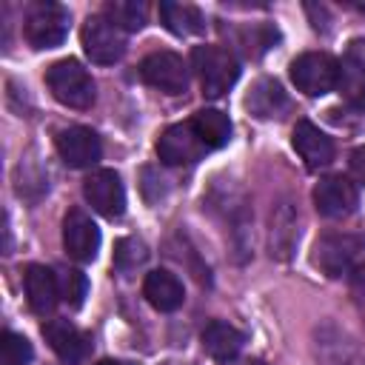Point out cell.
Listing matches in <instances>:
<instances>
[{
	"label": "cell",
	"instance_id": "cell-18",
	"mask_svg": "<svg viewBox=\"0 0 365 365\" xmlns=\"http://www.w3.org/2000/svg\"><path fill=\"white\" fill-rule=\"evenodd\" d=\"M143 297L157 308V311H177L185 299V291H182V282L177 279V274L165 271V268H157L145 277L143 282Z\"/></svg>",
	"mask_w": 365,
	"mask_h": 365
},
{
	"label": "cell",
	"instance_id": "cell-11",
	"mask_svg": "<svg viewBox=\"0 0 365 365\" xmlns=\"http://www.w3.org/2000/svg\"><path fill=\"white\" fill-rule=\"evenodd\" d=\"M359 202V191L356 185L342 177V174H331V177H322L314 188V205L322 217L328 220H339V217H348Z\"/></svg>",
	"mask_w": 365,
	"mask_h": 365
},
{
	"label": "cell",
	"instance_id": "cell-30",
	"mask_svg": "<svg viewBox=\"0 0 365 365\" xmlns=\"http://www.w3.org/2000/svg\"><path fill=\"white\" fill-rule=\"evenodd\" d=\"M348 165H351V174L365 185V145H359V148H354V151H351Z\"/></svg>",
	"mask_w": 365,
	"mask_h": 365
},
{
	"label": "cell",
	"instance_id": "cell-3",
	"mask_svg": "<svg viewBox=\"0 0 365 365\" xmlns=\"http://www.w3.org/2000/svg\"><path fill=\"white\" fill-rule=\"evenodd\" d=\"M191 66L200 77V86H202V94L217 100L222 97L240 77V63L237 57L222 48V46H194L191 51Z\"/></svg>",
	"mask_w": 365,
	"mask_h": 365
},
{
	"label": "cell",
	"instance_id": "cell-22",
	"mask_svg": "<svg viewBox=\"0 0 365 365\" xmlns=\"http://www.w3.org/2000/svg\"><path fill=\"white\" fill-rule=\"evenodd\" d=\"M106 17L123 31H140L148 17V6L143 0H114L106 3Z\"/></svg>",
	"mask_w": 365,
	"mask_h": 365
},
{
	"label": "cell",
	"instance_id": "cell-31",
	"mask_svg": "<svg viewBox=\"0 0 365 365\" xmlns=\"http://www.w3.org/2000/svg\"><path fill=\"white\" fill-rule=\"evenodd\" d=\"M225 365H268V362H262V359H231Z\"/></svg>",
	"mask_w": 365,
	"mask_h": 365
},
{
	"label": "cell",
	"instance_id": "cell-9",
	"mask_svg": "<svg viewBox=\"0 0 365 365\" xmlns=\"http://www.w3.org/2000/svg\"><path fill=\"white\" fill-rule=\"evenodd\" d=\"M208 148L202 145V140L197 137L191 120L188 123H174L168 125L160 140H157V157L165 165H194Z\"/></svg>",
	"mask_w": 365,
	"mask_h": 365
},
{
	"label": "cell",
	"instance_id": "cell-25",
	"mask_svg": "<svg viewBox=\"0 0 365 365\" xmlns=\"http://www.w3.org/2000/svg\"><path fill=\"white\" fill-rule=\"evenodd\" d=\"M57 279H60V299H66L71 308H80L83 299H86V294H88V279H86V274L77 271V268H68V271H63Z\"/></svg>",
	"mask_w": 365,
	"mask_h": 365
},
{
	"label": "cell",
	"instance_id": "cell-27",
	"mask_svg": "<svg viewBox=\"0 0 365 365\" xmlns=\"http://www.w3.org/2000/svg\"><path fill=\"white\" fill-rule=\"evenodd\" d=\"M165 180L160 177V171H154V168H143V194H145V200L148 202H157V200H163L165 197Z\"/></svg>",
	"mask_w": 365,
	"mask_h": 365
},
{
	"label": "cell",
	"instance_id": "cell-4",
	"mask_svg": "<svg viewBox=\"0 0 365 365\" xmlns=\"http://www.w3.org/2000/svg\"><path fill=\"white\" fill-rule=\"evenodd\" d=\"M68 34V9L60 3H34L23 20V37L31 48H54Z\"/></svg>",
	"mask_w": 365,
	"mask_h": 365
},
{
	"label": "cell",
	"instance_id": "cell-29",
	"mask_svg": "<svg viewBox=\"0 0 365 365\" xmlns=\"http://www.w3.org/2000/svg\"><path fill=\"white\" fill-rule=\"evenodd\" d=\"M345 63L365 74V40H351L345 51Z\"/></svg>",
	"mask_w": 365,
	"mask_h": 365
},
{
	"label": "cell",
	"instance_id": "cell-1",
	"mask_svg": "<svg viewBox=\"0 0 365 365\" xmlns=\"http://www.w3.org/2000/svg\"><path fill=\"white\" fill-rule=\"evenodd\" d=\"M46 86H48V91L54 94L57 103H63L68 108H77V111L91 108L94 97H97V86H94L91 74L77 60L51 63L48 71H46Z\"/></svg>",
	"mask_w": 365,
	"mask_h": 365
},
{
	"label": "cell",
	"instance_id": "cell-33",
	"mask_svg": "<svg viewBox=\"0 0 365 365\" xmlns=\"http://www.w3.org/2000/svg\"><path fill=\"white\" fill-rule=\"evenodd\" d=\"M354 9H359V11H365V3H351Z\"/></svg>",
	"mask_w": 365,
	"mask_h": 365
},
{
	"label": "cell",
	"instance_id": "cell-28",
	"mask_svg": "<svg viewBox=\"0 0 365 365\" xmlns=\"http://www.w3.org/2000/svg\"><path fill=\"white\" fill-rule=\"evenodd\" d=\"M351 291H354L356 305H359V311H362V317H365V262H359V265L351 271Z\"/></svg>",
	"mask_w": 365,
	"mask_h": 365
},
{
	"label": "cell",
	"instance_id": "cell-5",
	"mask_svg": "<svg viewBox=\"0 0 365 365\" xmlns=\"http://www.w3.org/2000/svg\"><path fill=\"white\" fill-rule=\"evenodd\" d=\"M342 66L325 51H305L291 63L294 86L308 97H322L339 86Z\"/></svg>",
	"mask_w": 365,
	"mask_h": 365
},
{
	"label": "cell",
	"instance_id": "cell-23",
	"mask_svg": "<svg viewBox=\"0 0 365 365\" xmlns=\"http://www.w3.org/2000/svg\"><path fill=\"white\" fill-rule=\"evenodd\" d=\"M145 259H148V245L143 240H137V237H123L114 245V268L120 274H128V271L140 268Z\"/></svg>",
	"mask_w": 365,
	"mask_h": 365
},
{
	"label": "cell",
	"instance_id": "cell-16",
	"mask_svg": "<svg viewBox=\"0 0 365 365\" xmlns=\"http://www.w3.org/2000/svg\"><path fill=\"white\" fill-rule=\"evenodd\" d=\"M297 240H299V217H297V208L288 200H282L271 211V234H268L271 257L288 259L294 254V248H297Z\"/></svg>",
	"mask_w": 365,
	"mask_h": 365
},
{
	"label": "cell",
	"instance_id": "cell-7",
	"mask_svg": "<svg viewBox=\"0 0 365 365\" xmlns=\"http://www.w3.org/2000/svg\"><path fill=\"white\" fill-rule=\"evenodd\" d=\"M140 77L163 94H182L188 88V66L174 51H151L140 63Z\"/></svg>",
	"mask_w": 365,
	"mask_h": 365
},
{
	"label": "cell",
	"instance_id": "cell-12",
	"mask_svg": "<svg viewBox=\"0 0 365 365\" xmlns=\"http://www.w3.org/2000/svg\"><path fill=\"white\" fill-rule=\"evenodd\" d=\"M57 151L66 165L71 168H91L103 157V143L97 131L86 125H68L57 134Z\"/></svg>",
	"mask_w": 365,
	"mask_h": 365
},
{
	"label": "cell",
	"instance_id": "cell-21",
	"mask_svg": "<svg viewBox=\"0 0 365 365\" xmlns=\"http://www.w3.org/2000/svg\"><path fill=\"white\" fill-rule=\"evenodd\" d=\"M160 20L177 37H185V34H194V31L205 29L200 9L188 6V3H174V0H163L160 3Z\"/></svg>",
	"mask_w": 365,
	"mask_h": 365
},
{
	"label": "cell",
	"instance_id": "cell-13",
	"mask_svg": "<svg viewBox=\"0 0 365 365\" xmlns=\"http://www.w3.org/2000/svg\"><path fill=\"white\" fill-rule=\"evenodd\" d=\"M43 336L48 342V348L57 354V359L63 365H80L91 348L88 334H83L74 322L68 319H48L43 325Z\"/></svg>",
	"mask_w": 365,
	"mask_h": 365
},
{
	"label": "cell",
	"instance_id": "cell-14",
	"mask_svg": "<svg viewBox=\"0 0 365 365\" xmlns=\"http://www.w3.org/2000/svg\"><path fill=\"white\" fill-rule=\"evenodd\" d=\"M291 143H294V151L302 157L305 168H311V171L325 168L334 160V143H331V137L325 131H319L311 120H299L294 125Z\"/></svg>",
	"mask_w": 365,
	"mask_h": 365
},
{
	"label": "cell",
	"instance_id": "cell-26",
	"mask_svg": "<svg viewBox=\"0 0 365 365\" xmlns=\"http://www.w3.org/2000/svg\"><path fill=\"white\" fill-rule=\"evenodd\" d=\"M339 88H342V94L348 97L351 106L365 108V74L362 71H356L354 66L345 63V68L339 71Z\"/></svg>",
	"mask_w": 365,
	"mask_h": 365
},
{
	"label": "cell",
	"instance_id": "cell-6",
	"mask_svg": "<svg viewBox=\"0 0 365 365\" xmlns=\"http://www.w3.org/2000/svg\"><path fill=\"white\" fill-rule=\"evenodd\" d=\"M80 37H83L86 57L91 63H97V66H114V63H120L123 54H125V46H128L125 43V31L120 26H114L106 14L88 17L86 26H83V31H80Z\"/></svg>",
	"mask_w": 365,
	"mask_h": 365
},
{
	"label": "cell",
	"instance_id": "cell-2",
	"mask_svg": "<svg viewBox=\"0 0 365 365\" xmlns=\"http://www.w3.org/2000/svg\"><path fill=\"white\" fill-rule=\"evenodd\" d=\"M365 254V237L362 234H342V231H331L322 234L314 245V265L331 277H351V271L362 262Z\"/></svg>",
	"mask_w": 365,
	"mask_h": 365
},
{
	"label": "cell",
	"instance_id": "cell-10",
	"mask_svg": "<svg viewBox=\"0 0 365 365\" xmlns=\"http://www.w3.org/2000/svg\"><path fill=\"white\" fill-rule=\"evenodd\" d=\"M63 245L66 254L77 262H91L100 251V228L83 208H71L63 220Z\"/></svg>",
	"mask_w": 365,
	"mask_h": 365
},
{
	"label": "cell",
	"instance_id": "cell-17",
	"mask_svg": "<svg viewBox=\"0 0 365 365\" xmlns=\"http://www.w3.org/2000/svg\"><path fill=\"white\" fill-rule=\"evenodd\" d=\"M202 351L217 359V362H231L237 359V354L242 351L245 345V334L240 328H234L231 322L225 319H211L205 328H202Z\"/></svg>",
	"mask_w": 365,
	"mask_h": 365
},
{
	"label": "cell",
	"instance_id": "cell-19",
	"mask_svg": "<svg viewBox=\"0 0 365 365\" xmlns=\"http://www.w3.org/2000/svg\"><path fill=\"white\" fill-rule=\"evenodd\" d=\"M245 106H248V111L254 117L271 120V117H279L288 108V97H285V91H282V86L277 80L262 77V80H257V86L245 97Z\"/></svg>",
	"mask_w": 365,
	"mask_h": 365
},
{
	"label": "cell",
	"instance_id": "cell-20",
	"mask_svg": "<svg viewBox=\"0 0 365 365\" xmlns=\"http://www.w3.org/2000/svg\"><path fill=\"white\" fill-rule=\"evenodd\" d=\"M191 125L197 131V137L202 140V145L211 148H222L231 140V120L228 114H222L220 108H202L191 117Z\"/></svg>",
	"mask_w": 365,
	"mask_h": 365
},
{
	"label": "cell",
	"instance_id": "cell-8",
	"mask_svg": "<svg viewBox=\"0 0 365 365\" xmlns=\"http://www.w3.org/2000/svg\"><path fill=\"white\" fill-rule=\"evenodd\" d=\"M83 194H86L88 205L108 220H117L125 211V188L114 168H100V171L88 174L83 182Z\"/></svg>",
	"mask_w": 365,
	"mask_h": 365
},
{
	"label": "cell",
	"instance_id": "cell-32",
	"mask_svg": "<svg viewBox=\"0 0 365 365\" xmlns=\"http://www.w3.org/2000/svg\"><path fill=\"white\" fill-rule=\"evenodd\" d=\"M94 365H125V362H117V359H100V362H94Z\"/></svg>",
	"mask_w": 365,
	"mask_h": 365
},
{
	"label": "cell",
	"instance_id": "cell-15",
	"mask_svg": "<svg viewBox=\"0 0 365 365\" xmlns=\"http://www.w3.org/2000/svg\"><path fill=\"white\" fill-rule=\"evenodd\" d=\"M23 282H26V299H29V308L37 314V317H46L54 311L57 299H60V279L51 268L46 265H29L26 274H23Z\"/></svg>",
	"mask_w": 365,
	"mask_h": 365
},
{
	"label": "cell",
	"instance_id": "cell-24",
	"mask_svg": "<svg viewBox=\"0 0 365 365\" xmlns=\"http://www.w3.org/2000/svg\"><path fill=\"white\" fill-rule=\"evenodd\" d=\"M31 356H34L31 342L23 334H14V331L3 334V339H0V362L3 365H29Z\"/></svg>",
	"mask_w": 365,
	"mask_h": 365
}]
</instances>
